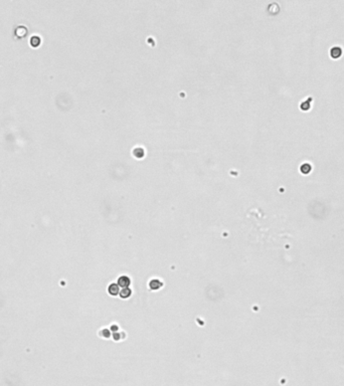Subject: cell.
I'll list each match as a JSON object with an SVG mask.
<instances>
[{
  "mask_svg": "<svg viewBox=\"0 0 344 386\" xmlns=\"http://www.w3.org/2000/svg\"><path fill=\"white\" fill-rule=\"evenodd\" d=\"M341 54H342V50H341L340 47H333V49H331V51H330V54H331V56L333 59L339 58V56L341 55Z\"/></svg>",
  "mask_w": 344,
  "mask_h": 386,
  "instance_id": "1",
  "label": "cell"
},
{
  "mask_svg": "<svg viewBox=\"0 0 344 386\" xmlns=\"http://www.w3.org/2000/svg\"><path fill=\"white\" fill-rule=\"evenodd\" d=\"M39 44H40V39L38 36H32L31 39H30V44L32 45V46H37V45H39Z\"/></svg>",
  "mask_w": 344,
  "mask_h": 386,
  "instance_id": "2",
  "label": "cell"
},
{
  "mask_svg": "<svg viewBox=\"0 0 344 386\" xmlns=\"http://www.w3.org/2000/svg\"><path fill=\"white\" fill-rule=\"evenodd\" d=\"M310 170H311V166L309 164H304L302 165V167H301V171H302L303 173H308L310 172Z\"/></svg>",
  "mask_w": 344,
  "mask_h": 386,
  "instance_id": "3",
  "label": "cell"
}]
</instances>
